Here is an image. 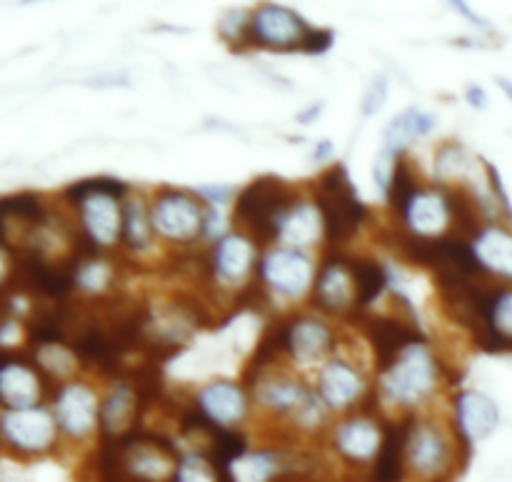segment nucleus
I'll use <instances>...</instances> for the list:
<instances>
[{
	"mask_svg": "<svg viewBox=\"0 0 512 482\" xmlns=\"http://www.w3.org/2000/svg\"><path fill=\"white\" fill-rule=\"evenodd\" d=\"M440 385V368L428 343H405L380 373V393L395 408L413 410L428 403Z\"/></svg>",
	"mask_w": 512,
	"mask_h": 482,
	"instance_id": "obj_1",
	"label": "nucleus"
},
{
	"mask_svg": "<svg viewBox=\"0 0 512 482\" xmlns=\"http://www.w3.org/2000/svg\"><path fill=\"white\" fill-rule=\"evenodd\" d=\"M255 403L270 418H285L300 430H318L328 408L315 390L290 373H268L255 385Z\"/></svg>",
	"mask_w": 512,
	"mask_h": 482,
	"instance_id": "obj_2",
	"label": "nucleus"
},
{
	"mask_svg": "<svg viewBox=\"0 0 512 482\" xmlns=\"http://www.w3.org/2000/svg\"><path fill=\"white\" fill-rule=\"evenodd\" d=\"M455 445L448 430L435 420H418L405 438V465L423 482L443 480L453 470Z\"/></svg>",
	"mask_w": 512,
	"mask_h": 482,
	"instance_id": "obj_3",
	"label": "nucleus"
},
{
	"mask_svg": "<svg viewBox=\"0 0 512 482\" xmlns=\"http://www.w3.org/2000/svg\"><path fill=\"white\" fill-rule=\"evenodd\" d=\"M150 225L155 238L173 245H188L203 238L205 208L185 190H163L150 203Z\"/></svg>",
	"mask_w": 512,
	"mask_h": 482,
	"instance_id": "obj_4",
	"label": "nucleus"
},
{
	"mask_svg": "<svg viewBox=\"0 0 512 482\" xmlns=\"http://www.w3.org/2000/svg\"><path fill=\"white\" fill-rule=\"evenodd\" d=\"M260 278L275 298L303 300L315 290L318 268L305 250L275 245L260 258Z\"/></svg>",
	"mask_w": 512,
	"mask_h": 482,
	"instance_id": "obj_5",
	"label": "nucleus"
},
{
	"mask_svg": "<svg viewBox=\"0 0 512 482\" xmlns=\"http://www.w3.org/2000/svg\"><path fill=\"white\" fill-rule=\"evenodd\" d=\"M80 225L95 248H115L123 240V200L108 188H88L78 198Z\"/></svg>",
	"mask_w": 512,
	"mask_h": 482,
	"instance_id": "obj_6",
	"label": "nucleus"
},
{
	"mask_svg": "<svg viewBox=\"0 0 512 482\" xmlns=\"http://www.w3.org/2000/svg\"><path fill=\"white\" fill-rule=\"evenodd\" d=\"M310 25L285 5H260L250 13V38L270 50H293L308 43Z\"/></svg>",
	"mask_w": 512,
	"mask_h": 482,
	"instance_id": "obj_7",
	"label": "nucleus"
},
{
	"mask_svg": "<svg viewBox=\"0 0 512 482\" xmlns=\"http://www.w3.org/2000/svg\"><path fill=\"white\" fill-rule=\"evenodd\" d=\"M0 433L20 453L38 455L53 448L58 438V423L55 415L45 408L8 410L0 418Z\"/></svg>",
	"mask_w": 512,
	"mask_h": 482,
	"instance_id": "obj_8",
	"label": "nucleus"
},
{
	"mask_svg": "<svg viewBox=\"0 0 512 482\" xmlns=\"http://www.w3.org/2000/svg\"><path fill=\"white\" fill-rule=\"evenodd\" d=\"M100 405L103 403H100L98 393L90 385H63L53 408L58 430L73 440H85L100 425Z\"/></svg>",
	"mask_w": 512,
	"mask_h": 482,
	"instance_id": "obj_9",
	"label": "nucleus"
},
{
	"mask_svg": "<svg viewBox=\"0 0 512 482\" xmlns=\"http://www.w3.org/2000/svg\"><path fill=\"white\" fill-rule=\"evenodd\" d=\"M333 343V328L318 315H300L285 333V350L298 368H323L333 353Z\"/></svg>",
	"mask_w": 512,
	"mask_h": 482,
	"instance_id": "obj_10",
	"label": "nucleus"
},
{
	"mask_svg": "<svg viewBox=\"0 0 512 482\" xmlns=\"http://www.w3.org/2000/svg\"><path fill=\"white\" fill-rule=\"evenodd\" d=\"M315 393L323 400V405L333 413H348L350 408L360 403L368 393L363 373L348 360L333 358L318 370L315 380Z\"/></svg>",
	"mask_w": 512,
	"mask_h": 482,
	"instance_id": "obj_11",
	"label": "nucleus"
},
{
	"mask_svg": "<svg viewBox=\"0 0 512 482\" xmlns=\"http://www.w3.org/2000/svg\"><path fill=\"white\" fill-rule=\"evenodd\" d=\"M255 263H258V248L255 240L245 233H225L210 250L213 275L223 288H240L248 283Z\"/></svg>",
	"mask_w": 512,
	"mask_h": 482,
	"instance_id": "obj_12",
	"label": "nucleus"
},
{
	"mask_svg": "<svg viewBox=\"0 0 512 482\" xmlns=\"http://www.w3.org/2000/svg\"><path fill=\"white\" fill-rule=\"evenodd\" d=\"M325 215L315 200H298L275 218V240L283 248L308 250L323 240Z\"/></svg>",
	"mask_w": 512,
	"mask_h": 482,
	"instance_id": "obj_13",
	"label": "nucleus"
},
{
	"mask_svg": "<svg viewBox=\"0 0 512 482\" xmlns=\"http://www.w3.org/2000/svg\"><path fill=\"white\" fill-rule=\"evenodd\" d=\"M453 210L440 190L415 188L403 203V223L418 238H440L450 228Z\"/></svg>",
	"mask_w": 512,
	"mask_h": 482,
	"instance_id": "obj_14",
	"label": "nucleus"
},
{
	"mask_svg": "<svg viewBox=\"0 0 512 482\" xmlns=\"http://www.w3.org/2000/svg\"><path fill=\"white\" fill-rule=\"evenodd\" d=\"M198 408L218 428H235L248 418L250 398L233 380H213L200 388Z\"/></svg>",
	"mask_w": 512,
	"mask_h": 482,
	"instance_id": "obj_15",
	"label": "nucleus"
},
{
	"mask_svg": "<svg viewBox=\"0 0 512 482\" xmlns=\"http://www.w3.org/2000/svg\"><path fill=\"white\" fill-rule=\"evenodd\" d=\"M43 400V375L35 365L23 360L0 363V405L8 410L40 408Z\"/></svg>",
	"mask_w": 512,
	"mask_h": 482,
	"instance_id": "obj_16",
	"label": "nucleus"
},
{
	"mask_svg": "<svg viewBox=\"0 0 512 482\" xmlns=\"http://www.w3.org/2000/svg\"><path fill=\"white\" fill-rule=\"evenodd\" d=\"M333 448L350 463H373L383 448V430L373 418L353 415L333 428Z\"/></svg>",
	"mask_w": 512,
	"mask_h": 482,
	"instance_id": "obj_17",
	"label": "nucleus"
},
{
	"mask_svg": "<svg viewBox=\"0 0 512 482\" xmlns=\"http://www.w3.org/2000/svg\"><path fill=\"white\" fill-rule=\"evenodd\" d=\"M455 423L470 443L490 438L500 425V410L493 398L478 390H465L455 400Z\"/></svg>",
	"mask_w": 512,
	"mask_h": 482,
	"instance_id": "obj_18",
	"label": "nucleus"
},
{
	"mask_svg": "<svg viewBox=\"0 0 512 482\" xmlns=\"http://www.w3.org/2000/svg\"><path fill=\"white\" fill-rule=\"evenodd\" d=\"M438 130V118L418 105H408L400 110L388 123L383 133V148H390L393 153L403 155L415 140H423Z\"/></svg>",
	"mask_w": 512,
	"mask_h": 482,
	"instance_id": "obj_19",
	"label": "nucleus"
},
{
	"mask_svg": "<svg viewBox=\"0 0 512 482\" xmlns=\"http://www.w3.org/2000/svg\"><path fill=\"white\" fill-rule=\"evenodd\" d=\"M313 293L325 313H345L358 298V285L343 263H330L318 273Z\"/></svg>",
	"mask_w": 512,
	"mask_h": 482,
	"instance_id": "obj_20",
	"label": "nucleus"
},
{
	"mask_svg": "<svg viewBox=\"0 0 512 482\" xmlns=\"http://www.w3.org/2000/svg\"><path fill=\"white\" fill-rule=\"evenodd\" d=\"M475 263L495 275L512 280V233L503 228H485L473 243Z\"/></svg>",
	"mask_w": 512,
	"mask_h": 482,
	"instance_id": "obj_21",
	"label": "nucleus"
},
{
	"mask_svg": "<svg viewBox=\"0 0 512 482\" xmlns=\"http://www.w3.org/2000/svg\"><path fill=\"white\" fill-rule=\"evenodd\" d=\"M153 225H150V205L140 198H128L123 203V240L130 250H148L153 245Z\"/></svg>",
	"mask_w": 512,
	"mask_h": 482,
	"instance_id": "obj_22",
	"label": "nucleus"
},
{
	"mask_svg": "<svg viewBox=\"0 0 512 482\" xmlns=\"http://www.w3.org/2000/svg\"><path fill=\"white\" fill-rule=\"evenodd\" d=\"M128 468L135 478L148 480V482H163L168 480L170 475H175L173 460L158 448H150V445H143V448H135L133 455L128 460Z\"/></svg>",
	"mask_w": 512,
	"mask_h": 482,
	"instance_id": "obj_23",
	"label": "nucleus"
},
{
	"mask_svg": "<svg viewBox=\"0 0 512 482\" xmlns=\"http://www.w3.org/2000/svg\"><path fill=\"white\" fill-rule=\"evenodd\" d=\"M135 413V393L128 385H115L100 405V425L110 433H118L130 423Z\"/></svg>",
	"mask_w": 512,
	"mask_h": 482,
	"instance_id": "obj_24",
	"label": "nucleus"
},
{
	"mask_svg": "<svg viewBox=\"0 0 512 482\" xmlns=\"http://www.w3.org/2000/svg\"><path fill=\"white\" fill-rule=\"evenodd\" d=\"M275 473L278 465L268 453H245L233 463L235 482H268Z\"/></svg>",
	"mask_w": 512,
	"mask_h": 482,
	"instance_id": "obj_25",
	"label": "nucleus"
},
{
	"mask_svg": "<svg viewBox=\"0 0 512 482\" xmlns=\"http://www.w3.org/2000/svg\"><path fill=\"white\" fill-rule=\"evenodd\" d=\"M75 365H78V358L75 353H70L68 348L55 343H43L38 350V368L45 370L50 375H68L73 373Z\"/></svg>",
	"mask_w": 512,
	"mask_h": 482,
	"instance_id": "obj_26",
	"label": "nucleus"
},
{
	"mask_svg": "<svg viewBox=\"0 0 512 482\" xmlns=\"http://www.w3.org/2000/svg\"><path fill=\"white\" fill-rule=\"evenodd\" d=\"M465 170H468V153H465L460 145L445 143L443 148L438 150V155H435V175H438L443 183H448V180L460 178Z\"/></svg>",
	"mask_w": 512,
	"mask_h": 482,
	"instance_id": "obj_27",
	"label": "nucleus"
},
{
	"mask_svg": "<svg viewBox=\"0 0 512 482\" xmlns=\"http://www.w3.org/2000/svg\"><path fill=\"white\" fill-rule=\"evenodd\" d=\"M490 328L500 343H512V288L495 295L490 303Z\"/></svg>",
	"mask_w": 512,
	"mask_h": 482,
	"instance_id": "obj_28",
	"label": "nucleus"
},
{
	"mask_svg": "<svg viewBox=\"0 0 512 482\" xmlns=\"http://www.w3.org/2000/svg\"><path fill=\"white\" fill-rule=\"evenodd\" d=\"M113 280V268L103 260H90L75 270V285L83 288L85 293H103Z\"/></svg>",
	"mask_w": 512,
	"mask_h": 482,
	"instance_id": "obj_29",
	"label": "nucleus"
},
{
	"mask_svg": "<svg viewBox=\"0 0 512 482\" xmlns=\"http://www.w3.org/2000/svg\"><path fill=\"white\" fill-rule=\"evenodd\" d=\"M175 482H218V473H215L213 463L198 453L185 455L178 463L173 475Z\"/></svg>",
	"mask_w": 512,
	"mask_h": 482,
	"instance_id": "obj_30",
	"label": "nucleus"
},
{
	"mask_svg": "<svg viewBox=\"0 0 512 482\" xmlns=\"http://www.w3.org/2000/svg\"><path fill=\"white\" fill-rule=\"evenodd\" d=\"M398 163H400V155L393 153L390 148H380V153L375 155L373 180L383 195H388L390 190H393L395 178H398Z\"/></svg>",
	"mask_w": 512,
	"mask_h": 482,
	"instance_id": "obj_31",
	"label": "nucleus"
},
{
	"mask_svg": "<svg viewBox=\"0 0 512 482\" xmlns=\"http://www.w3.org/2000/svg\"><path fill=\"white\" fill-rule=\"evenodd\" d=\"M218 30L225 40H243V35L250 33V13L248 10H228L220 18Z\"/></svg>",
	"mask_w": 512,
	"mask_h": 482,
	"instance_id": "obj_32",
	"label": "nucleus"
},
{
	"mask_svg": "<svg viewBox=\"0 0 512 482\" xmlns=\"http://www.w3.org/2000/svg\"><path fill=\"white\" fill-rule=\"evenodd\" d=\"M385 100H388V80L375 78L363 95V115H368L370 118V115L378 113V110L385 105Z\"/></svg>",
	"mask_w": 512,
	"mask_h": 482,
	"instance_id": "obj_33",
	"label": "nucleus"
},
{
	"mask_svg": "<svg viewBox=\"0 0 512 482\" xmlns=\"http://www.w3.org/2000/svg\"><path fill=\"white\" fill-rule=\"evenodd\" d=\"M465 98H468V103L478 110H485L490 103L488 93H485V88H480V85H468V90H465Z\"/></svg>",
	"mask_w": 512,
	"mask_h": 482,
	"instance_id": "obj_34",
	"label": "nucleus"
},
{
	"mask_svg": "<svg viewBox=\"0 0 512 482\" xmlns=\"http://www.w3.org/2000/svg\"><path fill=\"white\" fill-rule=\"evenodd\" d=\"M323 110H325V105H323V103H310L308 108L300 110V113L295 115V118H298V123H300V125H313L315 120H318L320 115H323Z\"/></svg>",
	"mask_w": 512,
	"mask_h": 482,
	"instance_id": "obj_35",
	"label": "nucleus"
},
{
	"mask_svg": "<svg viewBox=\"0 0 512 482\" xmlns=\"http://www.w3.org/2000/svg\"><path fill=\"white\" fill-rule=\"evenodd\" d=\"M330 155H333V143H330V140H323V143L315 145V150H313V160H315V163H325V160H328Z\"/></svg>",
	"mask_w": 512,
	"mask_h": 482,
	"instance_id": "obj_36",
	"label": "nucleus"
},
{
	"mask_svg": "<svg viewBox=\"0 0 512 482\" xmlns=\"http://www.w3.org/2000/svg\"><path fill=\"white\" fill-rule=\"evenodd\" d=\"M498 85H500V90H503V93L508 95V98L512 100V80H508V78H498Z\"/></svg>",
	"mask_w": 512,
	"mask_h": 482,
	"instance_id": "obj_37",
	"label": "nucleus"
}]
</instances>
